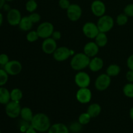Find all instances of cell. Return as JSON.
<instances>
[{"label":"cell","mask_w":133,"mask_h":133,"mask_svg":"<svg viewBox=\"0 0 133 133\" xmlns=\"http://www.w3.org/2000/svg\"><path fill=\"white\" fill-rule=\"evenodd\" d=\"M31 125L38 132H46L50 128L51 123L50 119L47 114L39 112L34 114Z\"/></svg>","instance_id":"cell-1"},{"label":"cell","mask_w":133,"mask_h":133,"mask_svg":"<svg viewBox=\"0 0 133 133\" xmlns=\"http://www.w3.org/2000/svg\"><path fill=\"white\" fill-rule=\"evenodd\" d=\"M90 58L84 53H78L73 55L70 61V66L75 71H82L88 67Z\"/></svg>","instance_id":"cell-2"},{"label":"cell","mask_w":133,"mask_h":133,"mask_svg":"<svg viewBox=\"0 0 133 133\" xmlns=\"http://www.w3.org/2000/svg\"><path fill=\"white\" fill-rule=\"evenodd\" d=\"M97 25L99 30V32L107 33L114 27V20L112 16L105 14L99 18L97 22Z\"/></svg>","instance_id":"cell-3"},{"label":"cell","mask_w":133,"mask_h":133,"mask_svg":"<svg viewBox=\"0 0 133 133\" xmlns=\"http://www.w3.org/2000/svg\"><path fill=\"white\" fill-rule=\"evenodd\" d=\"M74 55V50H71L66 46H61L57 48L53 53V57L57 62H64Z\"/></svg>","instance_id":"cell-4"},{"label":"cell","mask_w":133,"mask_h":133,"mask_svg":"<svg viewBox=\"0 0 133 133\" xmlns=\"http://www.w3.org/2000/svg\"><path fill=\"white\" fill-rule=\"evenodd\" d=\"M39 37L45 39L51 37L53 32H54V26L51 22H44L40 23L36 29Z\"/></svg>","instance_id":"cell-5"},{"label":"cell","mask_w":133,"mask_h":133,"mask_svg":"<svg viewBox=\"0 0 133 133\" xmlns=\"http://www.w3.org/2000/svg\"><path fill=\"white\" fill-rule=\"evenodd\" d=\"M111 83V77L107 74H100L95 81L94 86L96 90L104 91L107 89Z\"/></svg>","instance_id":"cell-6"},{"label":"cell","mask_w":133,"mask_h":133,"mask_svg":"<svg viewBox=\"0 0 133 133\" xmlns=\"http://www.w3.org/2000/svg\"><path fill=\"white\" fill-rule=\"evenodd\" d=\"M21 110L22 107L19 102L16 101H9L5 107V112L6 115L12 119L18 118L19 116H20Z\"/></svg>","instance_id":"cell-7"},{"label":"cell","mask_w":133,"mask_h":133,"mask_svg":"<svg viewBox=\"0 0 133 133\" xmlns=\"http://www.w3.org/2000/svg\"><path fill=\"white\" fill-rule=\"evenodd\" d=\"M75 83L79 88H88L91 83L89 74L85 71H79L75 75Z\"/></svg>","instance_id":"cell-8"},{"label":"cell","mask_w":133,"mask_h":133,"mask_svg":"<svg viewBox=\"0 0 133 133\" xmlns=\"http://www.w3.org/2000/svg\"><path fill=\"white\" fill-rule=\"evenodd\" d=\"M83 32L86 37L90 39H94L99 32L97 24L93 22H88L84 24L83 27Z\"/></svg>","instance_id":"cell-9"},{"label":"cell","mask_w":133,"mask_h":133,"mask_svg":"<svg viewBox=\"0 0 133 133\" xmlns=\"http://www.w3.org/2000/svg\"><path fill=\"white\" fill-rule=\"evenodd\" d=\"M67 11V16L68 19L71 22H77L81 17L83 14V10L79 5L73 3L70 5Z\"/></svg>","instance_id":"cell-10"},{"label":"cell","mask_w":133,"mask_h":133,"mask_svg":"<svg viewBox=\"0 0 133 133\" xmlns=\"http://www.w3.org/2000/svg\"><path fill=\"white\" fill-rule=\"evenodd\" d=\"M92 94L88 88H79L76 93V99L80 103L87 104L92 100Z\"/></svg>","instance_id":"cell-11"},{"label":"cell","mask_w":133,"mask_h":133,"mask_svg":"<svg viewBox=\"0 0 133 133\" xmlns=\"http://www.w3.org/2000/svg\"><path fill=\"white\" fill-rule=\"evenodd\" d=\"M4 70L9 75H16L20 74L22 71V65L18 61H9V62L4 66Z\"/></svg>","instance_id":"cell-12"},{"label":"cell","mask_w":133,"mask_h":133,"mask_svg":"<svg viewBox=\"0 0 133 133\" xmlns=\"http://www.w3.org/2000/svg\"><path fill=\"white\" fill-rule=\"evenodd\" d=\"M91 11L92 14L96 17L102 16L106 12V6L101 0H95L91 4Z\"/></svg>","instance_id":"cell-13"},{"label":"cell","mask_w":133,"mask_h":133,"mask_svg":"<svg viewBox=\"0 0 133 133\" xmlns=\"http://www.w3.org/2000/svg\"><path fill=\"white\" fill-rule=\"evenodd\" d=\"M57 48V41L51 37L44 39L42 44V49L45 54H53Z\"/></svg>","instance_id":"cell-14"},{"label":"cell","mask_w":133,"mask_h":133,"mask_svg":"<svg viewBox=\"0 0 133 133\" xmlns=\"http://www.w3.org/2000/svg\"><path fill=\"white\" fill-rule=\"evenodd\" d=\"M7 21L12 26L18 25L22 19L20 11L17 9H11L7 13Z\"/></svg>","instance_id":"cell-15"},{"label":"cell","mask_w":133,"mask_h":133,"mask_svg":"<svg viewBox=\"0 0 133 133\" xmlns=\"http://www.w3.org/2000/svg\"><path fill=\"white\" fill-rule=\"evenodd\" d=\"M99 50V47L96 44L95 42H88L83 48V53H85L90 58L96 57L98 54Z\"/></svg>","instance_id":"cell-16"},{"label":"cell","mask_w":133,"mask_h":133,"mask_svg":"<svg viewBox=\"0 0 133 133\" xmlns=\"http://www.w3.org/2000/svg\"><path fill=\"white\" fill-rule=\"evenodd\" d=\"M104 66V61L101 58L94 57L90 59L88 68L93 72H97L100 71Z\"/></svg>","instance_id":"cell-17"},{"label":"cell","mask_w":133,"mask_h":133,"mask_svg":"<svg viewBox=\"0 0 133 133\" xmlns=\"http://www.w3.org/2000/svg\"><path fill=\"white\" fill-rule=\"evenodd\" d=\"M48 133H70V129L64 123H57L51 125Z\"/></svg>","instance_id":"cell-18"},{"label":"cell","mask_w":133,"mask_h":133,"mask_svg":"<svg viewBox=\"0 0 133 133\" xmlns=\"http://www.w3.org/2000/svg\"><path fill=\"white\" fill-rule=\"evenodd\" d=\"M87 112L89 114L92 118H96L101 114V107L98 103H93L88 107Z\"/></svg>","instance_id":"cell-19"},{"label":"cell","mask_w":133,"mask_h":133,"mask_svg":"<svg viewBox=\"0 0 133 133\" xmlns=\"http://www.w3.org/2000/svg\"><path fill=\"white\" fill-rule=\"evenodd\" d=\"M34 23L31 22V19L28 16L22 17L20 22H19V28L23 31H29L32 28Z\"/></svg>","instance_id":"cell-20"},{"label":"cell","mask_w":133,"mask_h":133,"mask_svg":"<svg viewBox=\"0 0 133 133\" xmlns=\"http://www.w3.org/2000/svg\"><path fill=\"white\" fill-rule=\"evenodd\" d=\"M20 116L22 118V120L25 121V122L31 123L32 118L34 116L33 112L32 110L29 107H25L22 108L20 112Z\"/></svg>","instance_id":"cell-21"},{"label":"cell","mask_w":133,"mask_h":133,"mask_svg":"<svg viewBox=\"0 0 133 133\" xmlns=\"http://www.w3.org/2000/svg\"><path fill=\"white\" fill-rule=\"evenodd\" d=\"M95 42L99 48H103L107 44L109 39L105 32H99L95 38Z\"/></svg>","instance_id":"cell-22"},{"label":"cell","mask_w":133,"mask_h":133,"mask_svg":"<svg viewBox=\"0 0 133 133\" xmlns=\"http://www.w3.org/2000/svg\"><path fill=\"white\" fill-rule=\"evenodd\" d=\"M10 100V92L4 87H0V103L6 105Z\"/></svg>","instance_id":"cell-23"},{"label":"cell","mask_w":133,"mask_h":133,"mask_svg":"<svg viewBox=\"0 0 133 133\" xmlns=\"http://www.w3.org/2000/svg\"><path fill=\"white\" fill-rule=\"evenodd\" d=\"M121 68L119 66L116 64H112L108 66L106 70V74L110 77H116L119 74Z\"/></svg>","instance_id":"cell-24"},{"label":"cell","mask_w":133,"mask_h":133,"mask_svg":"<svg viewBox=\"0 0 133 133\" xmlns=\"http://www.w3.org/2000/svg\"><path fill=\"white\" fill-rule=\"evenodd\" d=\"M23 97V92L19 88H14L10 92V100L19 102Z\"/></svg>","instance_id":"cell-25"},{"label":"cell","mask_w":133,"mask_h":133,"mask_svg":"<svg viewBox=\"0 0 133 133\" xmlns=\"http://www.w3.org/2000/svg\"><path fill=\"white\" fill-rule=\"evenodd\" d=\"M123 92L126 97L133 98V83H128L125 84L123 88Z\"/></svg>","instance_id":"cell-26"},{"label":"cell","mask_w":133,"mask_h":133,"mask_svg":"<svg viewBox=\"0 0 133 133\" xmlns=\"http://www.w3.org/2000/svg\"><path fill=\"white\" fill-rule=\"evenodd\" d=\"M91 118L90 116L89 115L88 112H83L79 115V118H78V122L82 125H87L88 123H90V122Z\"/></svg>","instance_id":"cell-27"},{"label":"cell","mask_w":133,"mask_h":133,"mask_svg":"<svg viewBox=\"0 0 133 133\" xmlns=\"http://www.w3.org/2000/svg\"><path fill=\"white\" fill-rule=\"evenodd\" d=\"M38 8V4L35 0H28L25 4V9L30 13L35 12Z\"/></svg>","instance_id":"cell-28"},{"label":"cell","mask_w":133,"mask_h":133,"mask_svg":"<svg viewBox=\"0 0 133 133\" xmlns=\"http://www.w3.org/2000/svg\"><path fill=\"white\" fill-rule=\"evenodd\" d=\"M38 34L37 31H28V33L26 35V39L29 42H35L37 41L39 38Z\"/></svg>","instance_id":"cell-29"},{"label":"cell","mask_w":133,"mask_h":133,"mask_svg":"<svg viewBox=\"0 0 133 133\" xmlns=\"http://www.w3.org/2000/svg\"><path fill=\"white\" fill-rule=\"evenodd\" d=\"M129 20V16L126 15L125 13L123 14H120L116 17V23L119 26H123L126 25L128 22Z\"/></svg>","instance_id":"cell-30"},{"label":"cell","mask_w":133,"mask_h":133,"mask_svg":"<svg viewBox=\"0 0 133 133\" xmlns=\"http://www.w3.org/2000/svg\"><path fill=\"white\" fill-rule=\"evenodd\" d=\"M9 79V74L5 70L0 69V87L5 85Z\"/></svg>","instance_id":"cell-31"},{"label":"cell","mask_w":133,"mask_h":133,"mask_svg":"<svg viewBox=\"0 0 133 133\" xmlns=\"http://www.w3.org/2000/svg\"><path fill=\"white\" fill-rule=\"evenodd\" d=\"M83 126L79 122H74L70 125L69 129L70 131H71L74 133H79L83 129Z\"/></svg>","instance_id":"cell-32"},{"label":"cell","mask_w":133,"mask_h":133,"mask_svg":"<svg viewBox=\"0 0 133 133\" xmlns=\"http://www.w3.org/2000/svg\"><path fill=\"white\" fill-rule=\"evenodd\" d=\"M29 17L31 19V22L33 23H38L41 19V16L37 12H32L29 15Z\"/></svg>","instance_id":"cell-33"},{"label":"cell","mask_w":133,"mask_h":133,"mask_svg":"<svg viewBox=\"0 0 133 133\" xmlns=\"http://www.w3.org/2000/svg\"><path fill=\"white\" fill-rule=\"evenodd\" d=\"M124 13L129 17H133V3L128 4L124 8Z\"/></svg>","instance_id":"cell-34"},{"label":"cell","mask_w":133,"mask_h":133,"mask_svg":"<svg viewBox=\"0 0 133 133\" xmlns=\"http://www.w3.org/2000/svg\"><path fill=\"white\" fill-rule=\"evenodd\" d=\"M70 5L71 3L69 0H59L58 1V5H59L60 8L63 10H67Z\"/></svg>","instance_id":"cell-35"},{"label":"cell","mask_w":133,"mask_h":133,"mask_svg":"<svg viewBox=\"0 0 133 133\" xmlns=\"http://www.w3.org/2000/svg\"><path fill=\"white\" fill-rule=\"evenodd\" d=\"M30 126H31V123L22 120V122L21 123L20 126H19V130H20L21 132H25V131H27V129H28Z\"/></svg>","instance_id":"cell-36"},{"label":"cell","mask_w":133,"mask_h":133,"mask_svg":"<svg viewBox=\"0 0 133 133\" xmlns=\"http://www.w3.org/2000/svg\"><path fill=\"white\" fill-rule=\"evenodd\" d=\"M9 62V58L6 54L0 55V65L5 66Z\"/></svg>","instance_id":"cell-37"},{"label":"cell","mask_w":133,"mask_h":133,"mask_svg":"<svg viewBox=\"0 0 133 133\" xmlns=\"http://www.w3.org/2000/svg\"><path fill=\"white\" fill-rule=\"evenodd\" d=\"M61 37H62V34L58 31H54V32H53V34L51 35L52 38H53L56 41H58V40H61Z\"/></svg>","instance_id":"cell-38"},{"label":"cell","mask_w":133,"mask_h":133,"mask_svg":"<svg viewBox=\"0 0 133 133\" xmlns=\"http://www.w3.org/2000/svg\"><path fill=\"white\" fill-rule=\"evenodd\" d=\"M127 66L129 70H133V54L130 55L127 58Z\"/></svg>","instance_id":"cell-39"},{"label":"cell","mask_w":133,"mask_h":133,"mask_svg":"<svg viewBox=\"0 0 133 133\" xmlns=\"http://www.w3.org/2000/svg\"><path fill=\"white\" fill-rule=\"evenodd\" d=\"M126 79L129 83H133V70H129L126 74Z\"/></svg>","instance_id":"cell-40"},{"label":"cell","mask_w":133,"mask_h":133,"mask_svg":"<svg viewBox=\"0 0 133 133\" xmlns=\"http://www.w3.org/2000/svg\"><path fill=\"white\" fill-rule=\"evenodd\" d=\"M38 132L36 130H35V129L31 125L28 129H27V130L25 131V133H38Z\"/></svg>","instance_id":"cell-41"},{"label":"cell","mask_w":133,"mask_h":133,"mask_svg":"<svg viewBox=\"0 0 133 133\" xmlns=\"http://www.w3.org/2000/svg\"><path fill=\"white\" fill-rule=\"evenodd\" d=\"M129 116L131 118V119L133 121V107L129 110Z\"/></svg>","instance_id":"cell-42"},{"label":"cell","mask_w":133,"mask_h":133,"mask_svg":"<svg viewBox=\"0 0 133 133\" xmlns=\"http://www.w3.org/2000/svg\"><path fill=\"white\" fill-rule=\"evenodd\" d=\"M5 0H0V10L3 7L4 5H5Z\"/></svg>","instance_id":"cell-43"},{"label":"cell","mask_w":133,"mask_h":133,"mask_svg":"<svg viewBox=\"0 0 133 133\" xmlns=\"http://www.w3.org/2000/svg\"><path fill=\"white\" fill-rule=\"evenodd\" d=\"M3 23V15L1 12H0V26L2 25Z\"/></svg>","instance_id":"cell-44"},{"label":"cell","mask_w":133,"mask_h":133,"mask_svg":"<svg viewBox=\"0 0 133 133\" xmlns=\"http://www.w3.org/2000/svg\"><path fill=\"white\" fill-rule=\"evenodd\" d=\"M13 0H5V1H12Z\"/></svg>","instance_id":"cell-45"},{"label":"cell","mask_w":133,"mask_h":133,"mask_svg":"<svg viewBox=\"0 0 133 133\" xmlns=\"http://www.w3.org/2000/svg\"><path fill=\"white\" fill-rule=\"evenodd\" d=\"M0 133H1V129H0Z\"/></svg>","instance_id":"cell-46"},{"label":"cell","mask_w":133,"mask_h":133,"mask_svg":"<svg viewBox=\"0 0 133 133\" xmlns=\"http://www.w3.org/2000/svg\"><path fill=\"white\" fill-rule=\"evenodd\" d=\"M35 1H36V0H35Z\"/></svg>","instance_id":"cell-47"}]
</instances>
